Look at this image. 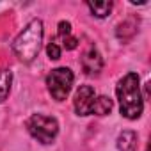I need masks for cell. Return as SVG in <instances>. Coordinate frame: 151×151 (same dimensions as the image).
I'll return each mask as SVG.
<instances>
[{
	"label": "cell",
	"instance_id": "1",
	"mask_svg": "<svg viewBox=\"0 0 151 151\" xmlns=\"http://www.w3.org/2000/svg\"><path fill=\"white\" fill-rule=\"evenodd\" d=\"M117 100H119V110L126 119H137L142 114L144 100L140 94L139 86V75L137 73H126L117 84Z\"/></svg>",
	"mask_w": 151,
	"mask_h": 151
},
{
	"label": "cell",
	"instance_id": "2",
	"mask_svg": "<svg viewBox=\"0 0 151 151\" xmlns=\"http://www.w3.org/2000/svg\"><path fill=\"white\" fill-rule=\"evenodd\" d=\"M41 41H43V22L32 20L14 39L13 52L22 62H32L41 50Z\"/></svg>",
	"mask_w": 151,
	"mask_h": 151
},
{
	"label": "cell",
	"instance_id": "3",
	"mask_svg": "<svg viewBox=\"0 0 151 151\" xmlns=\"http://www.w3.org/2000/svg\"><path fill=\"white\" fill-rule=\"evenodd\" d=\"M27 130L41 144H52L59 133V123L55 117H50L45 114H34L27 121Z\"/></svg>",
	"mask_w": 151,
	"mask_h": 151
},
{
	"label": "cell",
	"instance_id": "4",
	"mask_svg": "<svg viewBox=\"0 0 151 151\" xmlns=\"http://www.w3.org/2000/svg\"><path fill=\"white\" fill-rule=\"evenodd\" d=\"M73 80H75V77L69 68H55L46 77V86H48L50 94L57 101H64L68 98V94L71 93Z\"/></svg>",
	"mask_w": 151,
	"mask_h": 151
},
{
	"label": "cell",
	"instance_id": "5",
	"mask_svg": "<svg viewBox=\"0 0 151 151\" xmlns=\"http://www.w3.org/2000/svg\"><path fill=\"white\" fill-rule=\"evenodd\" d=\"M96 100V93L91 86H80L77 94H75V110L78 116H89L93 114V103Z\"/></svg>",
	"mask_w": 151,
	"mask_h": 151
},
{
	"label": "cell",
	"instance_id": "6",
	"mask_svg": "<svg viewBox=\"0 0 151 151\" xmlns=\"http://www.w3.org/2000/svg\"><path fill=\"white\" fill-rule=\"evenodd\" d=\"M82 68L86 71V75H98L101 69H103V57L101 53L94 48V46H89L82 57Z\"/></svg>",
	"mask_w": 151,
	"mask_h": 151
},
{
	"label": "cell",
	"instance_id": "7",
	"mask_svg": "<svg viewBox=\"0 0 151 151\" xmlns=\"http://www.w3.org/2000/svg\"><path fill=\"white\" fill-rule=\"evenodd\" d=\"M59 39L66 50H75L78 45V39L71 34V23L69 22H60L59 23Z\"/></svg>",
	"mask_w": 151,
	"mask_h": 151
},
{
	"label": "cell",
	"instance_id": "8",
	"mask_svg": "<svg viewBox=\"0 0 151 151\" xmlns=\"http://www.w3.org/2000/svg\"><path fill=\"white\" fill-rule=\"evenodd\" d=\"M117 149L119 151H137V133L132 130H124L117 137Z\"/></svg>",
	"mask_w": 151,
	"mask_h": 151
},
{
	"label": "cell",
	"instance_id": "9",
	"mask_svg": "<svg viewBox=\"0 0 151 151\" xmlns=\"http://www.w3.org/2000/svg\"><path fill=\"white\" fill-rule=\"evenodd\" d=\"M135 34H137V22H135L133 18L123 22V23L117 27V37H119L121 41H130Z\"/></svg>",
	"mask_w": 151,
	"mask_h": 151
},
{
	"label": "cell",
	"instance_id": "10",
	"mask_svg": "<svg viewBox=\"0 0 151 151\" xmlns=\"http://www.w3.org/2000/svg\"><path fill=\"white\" fill-rule=\"evenodd\" d=\"M11 84H13V73L9 69H2L0 71V103L7 100L11 93Z\"/></svg>",
	"mask_w": 151,
	"mask_h": 151
},
{
	"label": "cell",
	"instance_id": "11",
	"mask_svg": "<svg viewBox=\"0 0 151 151\" xmlns=\"http://www.w3.org/2000/svg\"><path fill=\"white\" fill-rule=\"evenodd\" d=\"M112 110V100L107 96H98L93 103V114L96 116H107Z\"/></svg>",
	"mask_w": 151,
	"mask_h": 151
},
{
	"label": "cell",
	"instance_id": "12",
	"mask_svg": "<svg viewBox=\"0 0 151 151\" xmlns=\"http://www.w3.org/2000/svg\"><path fill=\"white\" fill-rule=\"evenodd\" d=\"M87 7L96 18H107L112 11V2H87Z\"/></svg>",
	"mask_w": 151,
	"mask_h": 151
},
{
	"label": "cell",
	"instance_id": "13",
	"mask_svg": "<svg viewBox=\"0 0 151 151\" xmlns=\"http://www.w3.org/2000/svg\"><path fill=\"white\" fill-rule=\"evenodd\" d=\"M46 52H48V57H50L52 60L60 59V46H59V43H57V41H52V43L46 46Z\"/></svg>",
	"mask_w": 151,
	"mask_h": 151
}]
</instances>
